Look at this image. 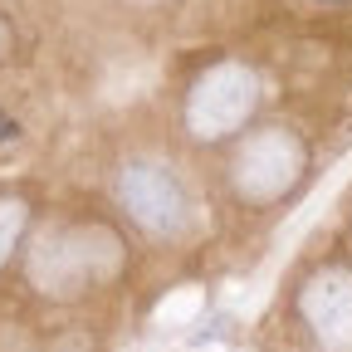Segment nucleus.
<instances>
[{
	"label": "nucleus",
	"mask_w": 352,
	"mask_h": 352,
	"mask_svg": "<svg viewBox=\"0 0 352 352\" xmlns=\"http://www.w3.org/2000/svg\"><path fill=\"white\" fill-rule=\"evenodd\" d=\"M0 138H15V122L10 118H0Z\"/></svg>",
	"instance_id": "6e6552de"
},
{
	"label": "nucleus",
	"mask_w": 352,
	"mask_h": 352,
	"mask_svg": "<svg viewBox=\"0 0 352 352\" xmlns=\"http://www.w3.org/2000/svg\"><path fill=\"white\" fill-rule=\"evenodd\" d=\"M259 113V74L240 59H220L201 69L182 98V127L196 147L235 142Z\"/></svg>",
	"instance_id": "20e7f679"
},
{
	"label": "nucleus",
	"mask_w": 352,
	"mask_h": 352,
	"mask_svg": "<svg viewBox=\"0 0 352 352\" xmlns=\"http://www.w3.org/2000/svg\"><path fill=\"white\" fill-rule=\"evenodd\" d=\"M138 6H157V0H138Z\"/></svg>",
	"instance_id": "1a4fd4ad"
},
{
	"label": "nucleus",
	"mask_w": 352,
	"mask_h": 352,
	"mask_svg": "<svg viewBox=\"0 0 352 352\" xmlns=\"http://www.w3.org/2000/svg\"><path fill=\"white\" fill-rule=\"evenodd\" d=\"M6 50H10V30H6V20H0V59H6Z\"/></svg>",
	"instance_id": "0eeeda50"
},
{
	"label": "nucleus",
	"mask_w": 352,
	"mask_h": 352,
	"mask_svg": "<svg viewBox=\"0 0 352 352\" xmlns=\"http://www.w3.org/2000/svg\"><path fill=\"white\" fill-rule=\"evenodd\" d=\"M132 270L127 235L103 215L39 226L25 245V284L44 303H88Z\"/></svg>",
	"instance_id": "f257e3e1"
},
{
	"label": "nucleus",
	"mask_w": 352,
	"mask_h": 352,
	"mask_svg": "<svg viewBox=\"0 0 352 352\" xmlns=\"http://www.w3.org/2000/svg\"><path fill=\"white\" fill-rule=\"evenodd\" d=\"M294 318L314 352H352V264L323 259L294 289Z\"/></svg>",
	"instance_id": "39448f33"
},
{
	"label": "nucleus",
	"mask_w": 352,
	"mask_h": 352,
	"mask_svg": "<svg viewBox=\"0 0 352 352\" xmlns=\"http://www.w3.org/2000/svg\"><path fill=\"white\" fill-rule=\"evenodd\" d=\"M113 201L127 226L157 245H182L196 230V186L166 157H127L113 171Z\"/></svg>",
	"instance_id": "f03ea898"
},
{
	"label": "nucleus",
	"mask_w": 352,
	"mask_h": 352,
	"mask_svg": "<svg viewBox=\"0 0 352 352\" xmlns=\"http://www.w3.org/2000/svg\"><path fill=\"white\" fill-rule=\"evenodd\" d=\"M30 220H34V206L25 191H0V270L15 259L25 230H30Z\"/></svg>",
	"instance_id": "423d86ee"
},
{
	"label": "nucleus",
	"mask_w": 352,
	"mask_h": 352,
	"mask_svg": "<svg viewBox=\"0 0 352 352\" xmlns=\"http://www.w3.org/2000/svg\"><path fill=\"white\" fill-rule=\"evenodd\" d=\"M303 176H308V142L289 122L245 127L226 162V186L250 210H270V206L289 201L303 186Z\"/></svg>",
	"instance_id": "7ed1b4c3"
}]
</instances>
